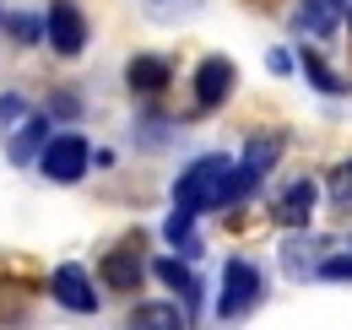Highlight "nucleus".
<instances>
[{"mask_svg":"<svg viewBox=\"0 0 352 330\" xmlns=\"http://www.w3.org/2000/svg\"><path fill=\"white\" fill-rule=\"evenodd\" d=\"M228 173H233L228 157H195V163L179 173V184H174V211H190V217L217 211L222 190H228Z\"/></svg>","mask_w":352,"mask_h":330,"instance_id":"f257e3e1","label":"nucleus"},{"mask_svg":"<svg viewBox=\"0 0 352 330\" xmlns=\"http://www.w3.org/2000/svg\"><path fill=\"white\" fill-rule=\"evenodd\" d=\"M261 298V271L250 260H228L222 265V292H217V320H239L250 314Z\"/></svg>","mask_w":352,"mask_h":330,"instance_id":"f03ea898","label":"nucleus"},{"mask_svg":"<svg viewBox=\"0 0 352 330\" xmlns=\"http://www.w3.org/2000/svg\"><path fill=\"white\" fill-rule=\"evenodd\" d=\"M271 163H276V141H250V146H244V163H233V173H228L222 206L250 201V195H255V184L265 179V168H271Z\"/></svg>","mask_w":352,"mask_h":330,"instance_id":"7ed1b4c3","label":"nucleus"},{"mask_svg":"<svg viewBox=\"0 0 352 330\" xmlns=\"http://www.w3.org/2000/svg\"><path fill=\"white\" fill-rule=\"evenodd\" d=\"M87 163H92V152H87L82 135H54L44 146V157H38V168H44L54 184H76V179L87 173Z\"/></svg>","mask_w":352,"mask_h":330,"instance_id":"20e7f679","label":"nucleus"},{"mask_svg":"<svg viewBox=\"0 0 352 330\" xmlns=\"http://www.w3.org/2000/svg\"><path fill=\"white\" fill-rule=\"evenodd\" d=\"M49 292L71 309V314H92L98 309V292H92V276L82 271V265H60L54 276H49Z\"/></svg>","mask_w":352,"mask_h":330,"instance_id":"39448f33","label":"nucleus"},{"mask_svg":"<svg viewBox=\"0 0 352 330\" xmlns=\"http://www.w3.org/2000/svg\"><path fill=\"white\" fill-rule=\"evenodd\" d=\"M49 43H54L60 54H82V43H87V22H82L76 0H54V6H49Z\"/></svg>","mask_w":352,"mask_h":330,"instance_id":"423d86ee","label":"nucleus"},{"mask_svg":"<svg viewBox=\"0 0 352 330\" xmlns=\"http://www.w3.org/2000/svg\"><path fill=\"white\" fill-rule=\"evenodd\" d=\"M233 82H239V71H233V60H222V54H212V60H201V71H195V103H201V109H217L222 98L233 92Z\"/></svg>","mask_w":352,"mask_h":330,"instance_id":"0eeeda50","label":"nucleus"},{"mask_svg":"<svg viewBox=\"0 0 352 330\" xmlns=\"http://www.w3.org/2000/svg\"><path fill=\"white\" fill-rule=\"evenodd\" d=\"M141 271H146V260H141V239H125L114 254H103V282L120 287V292H131L135 282H141Z\"/></svg>","mask_w":352,"mask_h":330,"instance_id":"6e6552de","label":"nucleus"},{"mask_svg":"<svg viewBox=\"0 0 352 330\" xmlns=\"http://www.w3.org/2000/svg\"><path fill=\"white\" fill-rule=\"evenodd\" d=\"M314 201H320L314 179H293V184L282 190V201H276V222H282V228H309V217H314Z\"/></svg>","mask_w":352,"mask_h":330,"instance_id":"1a4fd4ad","label":"nucleus"},{"mask_svg":"<svg viewBox=\"0 0 352 330\" xmlns=\"http://www.w3.org/2000/svg\"><path fill=\"white\" fill-rule=\"evenodd\" d=\"M342 16H347V0H304V6H298V28L314 33V38L336 33V28H342Z\"/></svg>","mask_w":352,"mask_h":330,"instance_id":"9d476101","label":"nucleus"},{"mask_svg":"<svg viewBox=\"0 0 352 330\" xmlns=\"http://www.w3.org/2000/svg\"><path fill=\"white\" fill-rule=\"evenodd\" d=\"M184 325H190V314L179 303H141L125 320V330H184Z\"/></svg>","mask_w":352,"mask_h":330,"instance_id":"9b49d317","label":"nucleus"},{"mask_svg":"<svg viewBox=\"0 0 352 330\" xmlns=\"http://www.w3.org/2000/svg\"><path fill=\"white\" fill-rule=\"evenodd\" d=\"M152 271H157V276H163V282L179 292V303H184V314H190V309H195V298H201V282H195V271H190L184 260H157Z\"/></svg>","mask_w":352,"mask_h":330,"instance_id":"f8f14e48","label":"nucleus"},{"mask_svg":"<svg viewBox=\"0 0 352 330\" xmlns=\"http://www.w3.org/2000/svg\"><path fill=\"white\" fill-rule=\"evenodd\" d=\"M125 82H131L135 92H163V87H168V65H163L157 54H135L131 65H125Z\"/></svg>","mask_w":352,"mask_h":330,"instance_id":"ddd939ff","label":"nucleus"},{"mask_svg":"<svg viewBox=\"0 0 352 330\" xmlns=\"http://www.w3.org/2000/svg\"><path fill=\"white\" fill-rule=\"evenodd\" d=\"M304 76L320 87V92H347V82H342V76H336V71H331L320 54H309V49H304Z\"/></svg>","mask_w":352,"mask_h":330,"instance_id":"4468645a","label":"nucleus"},{"mask_svg":"<svg viewBox=\"0 0 352 330\" xmlns=\"http://www.w3.org/2000/svg\"><path fill=\"white\" fill-rule=\"evenodd\" d=\"M44 120H28V130H22V141H16V146H11V157H16V163H28V157H33V152H38V157H44Z\"/></svg>","mask_w":352,"mask_h":330,"instance_id":"2eb2a0df","label":"nucleus"},{"mask_svg":"<svg viewBox=\"0 0 352 330\" xmlns=\"http://www.w3.org/2000/svg\"><path fill=\"white\" fill-rule=\"evenodd\" d=\"M190 222H195V217H190V211H174V217H168V222H163V233H168V244H184V254H195V233H190Z\"/></svg>","mask_w":352,"mask_h":330,"instance_id":"dca6fc26","label":"nucleus"},{"mask_svg":"<svg viewBox=\"0 0 352 330\" xmlns=\"http://www.w3.org/2000/svg\"><path fill=\"white\" fill-rule=\"evenodd\" d=\"M331 201H336V206H352V163H342L331 173Z\"/></svg>","mask_w":352,"mask_h":330,"instance_id":"f3484780","label":"nucleus"},{"mask_svg":"<svg viewBox=\"0 0 352 330\" xmlns=\"http://www.w3.org/2000/svg\"><path fill=\"white\" fill-rule=\"evenodd\" d=\"M320 276H331V282H347V276H352V260H325V265H320Z\"/></svg>","mask_w":352,"mask_h":330,"instance_id":"a211bd4d","label":"nucleus"},{"mask_svg":"<svg viewBox=\"0 0 352 330\" xmlns=\"http://www.w3.org/2000/svg\"><path fill=\"white\" fill-rule=\"evenodd\" d=\"M16 114H22V98L6 92V98H0V120H16Z\"/></svg>","mask_w":352,"mask_h":330,"instance_id":"6ab92c4d","label":"nucleus"},{"mask_svg":"<svg viewBox=\"0 0 352 330\" xmlns=\"http://www.w3.org/2000/svg\"><path fill=\"white\" fill-rule=\"evenodd\" d=\"M347 16H352V0H347Z\"/></svg>","mask_w":352,"mask_h":330,"instance_id":"aec40b11","label":"nucleus"}]
</instances>
